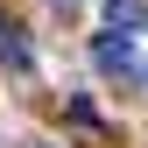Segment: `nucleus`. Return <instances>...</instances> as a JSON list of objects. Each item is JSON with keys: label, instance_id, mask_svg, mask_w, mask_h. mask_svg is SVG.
I'll return each instance as SVG.
<instances>
[{"label": "nucleus", "instance_id": "4", "mask_svg": "<svg viewBox=\"0 0 148 148\" xmlns=\"http://www.w3.org/2000/svg\"><path fill=\"white\" fill-rule=\"evenodd\" d=\"M57 7H71V0H57Z\"/></svg>", "mask_w": 148, "mask_h": 148}, {"label": "nucleus", "instance_id": "1", "mask_svg": "<svg viewBox=\"0 0 148 148\" xmlns=\"http://www.w3.org/2000/svg\"><path fill=\"white\" fill-rule=\"evenodd\" d=\"M92 64H99L106 78H127V71H134V42H127L120 28H99L92 35Z\"/></svg>", "mask_w": 148, "mask_h": 148}, {"label": "nucleus", "instance_id": "2", "mask_svg": "<svg viewBox=\"0 0 148 148\" xmlns=\"http://www.w3.org/2000/svg\"><path fill=\"white\" fill-rule=\"evenodd\" d=\"M0 64H7V71H21V78L35 71V42L21 35V21H14V14H0Z\"/></svg>", "mask_w": 148, "mask_h": 148}, {"label": "nucleus", "instance_id": "3", "mask_svg": "<svg viewBox=\"0 0 148 148\" xmlns=\"http://www.w3.org/2000/svg\"><path fill=\"white\" fill-rule=\"evenodd\" d=\"M148 21V0H106V28H120V35H134Z\"/></svg>", "mask_w": 148, "mask_h": 148}]
</instances>
